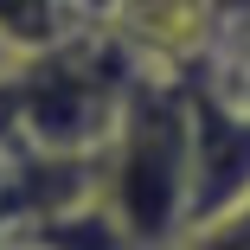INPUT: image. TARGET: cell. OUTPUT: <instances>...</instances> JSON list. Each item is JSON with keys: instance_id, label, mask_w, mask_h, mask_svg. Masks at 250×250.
<instances>
[{"instance_id": "1", "label": "cell", "mask_w": 250, "mask_h": 250, "mask_svg": "<svg viewBox=\"0 0 250 250\" xmlns=\"http://www.w3.org/2000/svg\"><path fill=\"white\" fill-rule=\"evenodd\" d=\"M192 180V96L186 71L147 64L103 141V206L116 212L128 250H173L186 231Z\"/></svg>"}, {"instance_id": "2", "label": "cell", "mask_w": 250, "mask_h": 250, "mask_svg": "<svg viewBox=\"0 0 250 250\" xmlns=\"http://www.w3.org/2000/svg\"><path fill=\"white\" fill-rule=\"evenodd\" d=\"M186 96H192V180H186V231L180 237L231 218L250 199V116L225 90H212L199 71H186Z\"/></svg>"}, {"instance_id": "3", "label": "cell", "mask_w": 250, "mask_h": 250, "mask_svg": "<svg viewBox=\"0 0 250 250\" xmlns=\"http://www.w3.org/2000/svg\"><path fill=\"white\" fill-rule=\"evenodd\" d=\"M173 250H250V199H244L231 218H218V225H206V231L180 237Z\"/></svg>"}, {"instance_id": "4", "label": "cell", "mask_w": 250, "mask_h": 250, "mask_svg": "<svg viewBox=\"0 0 250 250\" xmlns=\"http://www.w3.org/2000/svg\"><path fill=\"white\" fill-rule=\"evenodd\" d=\"M212 20H218V32L225 26H244L250 20V0H212Z\"/></svg>"}, {"instance_id": "5", "label": "cell", "mask_w": 250, "mask_h": 250, "mask_svg": "<svg viewBox=\"0 0 250 250\" xmlns=\"http://www.w3.org/2000/svg\"><path fill=\"white\" fill-rule=\"evenodd\" d=\"M13 64H20V52H13L7 39H0V83H7V71H13Z\"/></svg>"}, {"instance_id": "6", "label": "cell", "mask_w": 250, "mask_h": 250, "mask_svg": "<svg viewBox=\"0 0 250 250\" xmlns=\"http://www.w3.org/2000/svg\"><path fill=\"white\" fill-rule=\"evenodd\" d=\"M0 250H32V244H20V237H13V244H0Z\"/></svg>"}]
</instances>
